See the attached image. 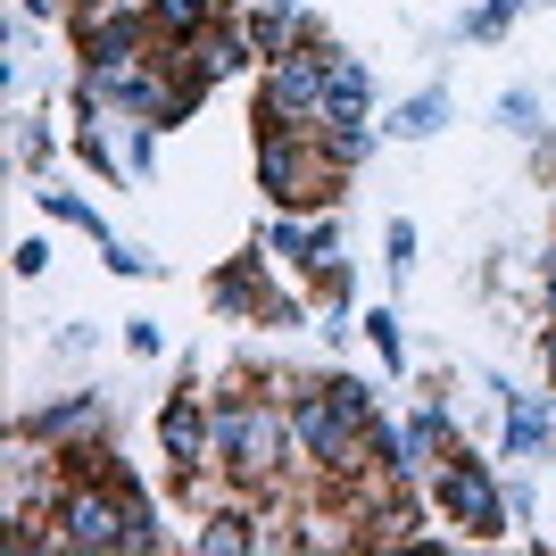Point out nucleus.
Listing matches in <instances>:
<instances>
[{"label":"nucleus","mask_w":556,"mask_h":556,"mask_svg":"<svg viewBox=\"0 0 556 556\" xmlns=\"http://www.w3.org/2000/svg\"><path fill=\"white\" fill-rule=\"evenodd\" d=\"M257 184L275 191L282 208H307V200H332V175H325V141H316V134H257Z\"/></svg>","instance_id":"nucleus-3"},{"label":"nucleus","mask_w":556,"mask_h":556,"mask_svg":"<svg viewBox=\"0 0 556 556\" xmlns=\"http://www.w3.org/2000/svg\"><path fill=\"white\" fill-rule=\"evenodd\" d=\"M225 9H232V0H225Z\"/></svg>","instance_id":"nucleus-20"},{"label":"nucleus","mask_w":556,"mask_h":556,"mask_svg":"<svg viewBox=\"0 0 556 556\" xmlns=\"http://www.w3.org/2000/svg\"><path fill=\"white\" fill-rule=\"evenodd\" d=\"M159 441H166L175 482H191L200 465H216V416H200V399H166L159 407Z\"/></svg>","instance_id":"nucleus-5"},{"label":"nucleus","mask_w":556,"mask_h":556,"mask_svg":"<svg viewBox=\"0 0 556 556\" xmlns=\"http://www.w3.org/2000/svg\"><path fill=\"white\" fill-rule=\"evenodd\" d=\"M416 266V225H391V275H407Z\"/></svg>","instance_id":"nucleus-16"},{"label":"nucleus","mask_w":556,"mask_h":556,"mask_svg":"<svg viewBox=\"0 0 556 556\" xmlns=\"http://www.w3.org/2000/svg\"><path fill=\"white\" fill-rule=\"evenodd\" d=\"M109 266H116V275H150V257L125 250V241H109Z\"/></svg>","instance_id":"nucleus-18"},{"label":"nucleus","mask_w":556,"mask_h":556,"mask_svg":"<svg viewBox=\"0 0 556 556\" xmlns=\"http://www.w3.org/2000/svg\"><path fill=\"white\" fill-rule=\"evenodd\" d=\"M250 42H257V59H282V50H307V42H316V25H307L300 9H257V17H250Z\"/></svg>","instance_id":"nucleus-7"},{"label":"nucleus","mask_w":556,"mask_h":556,"mask_svg":"<svg viewBox=\"0 0 556 556\" xmlns=\"http://www.w3.org/2000/svg\"><path fill=\"white\" fill-rule=\"evenodd\" d=\"M225 0H150V25H159V42H191L200 25H216Z\"/></svg>","instance_id":"nucleus-9"},{"label":"nucleus","mask_w":556,"mask_h":556,"mask_svg":"<svg viewBox=\"0 0 556 556\" xmlns=\"http://www.w3.org/2000/svg\"><path fill=\"white\" fill-rule=\"evenodd\" d=\"M300 448V432L282 424V399H266V407H250V399H225L216 407V465H232V473H275L282 457Z\"/></svg>","instance_id":"nucleus-2"},{"label":"nucleus","mask_w":556,"mask_h":556,"mask_svg":"<svg viewBox=\"0 0 556 556\" xmlns=\"http://www.w3.org/2000/svg\"><path fill=\"white\" fill-rule=\"evenodd\" d=\"M366 341L382 349V366H399V316H391V307H374V316H366Z\"/></svg>","instance_id":"nucleus-15"},{"label":"nucleus","mask_w":556,"mask_h":556,"mask_svg":"<svg viewBox=\"0 0 556 556\" xmlns=\"http://www.w3.org/2000/svg\"><path fill=\"white\" fill-rule=\"evenodd\" d=\"M432 507H441L457 532H473V540L507 532V490L490 482V465H473V457H448L441 473H432Z\"/></svg>","instance_id":"nucleus-4"},{"label":"nucleus","mask_w":556,"mask_h":556,"mask_svg":"<svg viewBox=\"0 0 556 556\" xmlns=\"http://www.w3.org/2000/svg\"><path fill=\"white\" fill-rule=\"evenodd\" d=\"M325 399L341 407V416H357V424H374V391L357 382V374H325Z\"/></svg>","instance_id":"nucleus-13"},{"label":"nucleus","mask_w":556,"mask_h":556,"mask_svg":"<svg viewBox=\"0 0 556 556\" xmlns=\"http://www.w3.org/2000/svg\"><path fill=\"white\" fill-rule=\"evenodd\" d=\"M250 523H241V515H216V523H208V532H200V548H216V556H232V548H250Z\"/></svg>","instance_id":"nucleus-14"},{"label":"nucleus","mask_w":556,"mask_h":556,"mask_svg":"<svg viewBox=\"0 0 556 556\" xmlns=\"http://www.w3.org/2000/svg\"><path fill=\"white\" fill-rule=\"evenodd\" d=\"M532 448H548V416L532 399H507V457H532Z\"/></svg>","instance_id":"nucleus-12"},{"label":"nucleus","mask_w":556,"mask_h":556,"mask_svg":"<svg viewBox=\"0 0 556 556\" xmlns=\"http://www.w3.org/2000/svg\"><path fill=\"white\" fill-rule=\"evenodd\" d=\"M498 116H507V125H532L540 100H532V92H507V100H498Z\"/></svg>","instance_id":"nucleus-17"},{"label":"nucleus","mask_w":556,"mask_h":556,"mask_svg":"<svg viewBox=\"0 0 556 556\" xmlns=\"http://www.w3.org/2000/svg\"><path fill=\"white\" fill-rule=\"evenodd\" d=\"M100 399H59V407H42L34 416V441H84V432H100Z\"/></svg>","instance_id":"nucleus-8"},{"label":"nucleus","mask_w":556,"mask_h":556,"mask_svg":"<svg viewBox=\"0 0 556 556\" xmlns=\"http://www.w3.org/2000/svg\"><path fill=\"white\" fill-rule=\"evenodd\" d=\"M441 116H448V92L432 84V92H416L407 109H391V125H382V134H399V141H424V134H441Z\"/></svg>","instance_id":"nucleus-10"},{"label":"nucleus","mask_w":556,"mask_h":556,"mask_svg":"<svg viewBox=\"0 0 556 556\" xmlns=\"http://www.w3.org/2000/svg\"><path fill=\"white\" fill-rule=\"evenodd\" d=\"M325 67L332 50H282L266 59V84H257V134H316L325 125Z\"/></svg>","instance_id":"nucleus-1"},{"label":"nucleus","mask_w":556,"mask_h":556,"mask_svg":"<svg viewBox=\"0 0 556 556\" xmlns=\"http://www.w3.org/2000/svg\"><path fill=\"white\" fill-rule=\"evenodd\" d=\"M441 448H457V424H448V407H424V416L407 424V465L441 457Z\"/></svg>","instance_id":"nucleus-11"},{"label":"nucleus","mask_w":556,"mask_h":556,"mask_svg":"<svg viewBox=\"0 0 556 556\" xmlns=\"http://www.w3.org/2000/svg\"><path fill=\"white\" fill-rule=\"evenodd\" d=\"M216 307H225V316H275V325H291V300H275V291H266L257 257H232L225 275H216Z\"/></svg>","instance_id":"nucleus-6"},{"label":"nucleus","mask_w":556,"mask_h":556,"mask_svg":"<svg viewBox=\"0 0 556 556\" xmlns=\"http://www.w3.org/2000/svg\"><path fill=\"white\" fill-rule=\"evenodd\" d=\"M548 316H556V250H548Z\"/></svg>","instance_id":"nucleus-19"}]
</instances>
